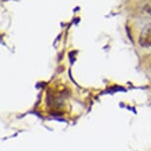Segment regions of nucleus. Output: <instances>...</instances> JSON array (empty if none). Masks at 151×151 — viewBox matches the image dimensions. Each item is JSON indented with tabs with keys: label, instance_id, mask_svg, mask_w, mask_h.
Here are the masks:
<instances>
[{
	"label": "nucleus",
	"instance_id": "obj_1",
	"mask_svg": "<svg viewBox=\"0 0 151 151\" xmlns=\"http://www.w3.org/2000/svg\"><path fill=\"white\" fill-rule=\"evenodd\" d=\"M139 45L143 47H151V24L146 25L142 29L139 36Z\"/></svg>",
	"mask_w": 151,
	"mask_h": 151
}]
</instances>
